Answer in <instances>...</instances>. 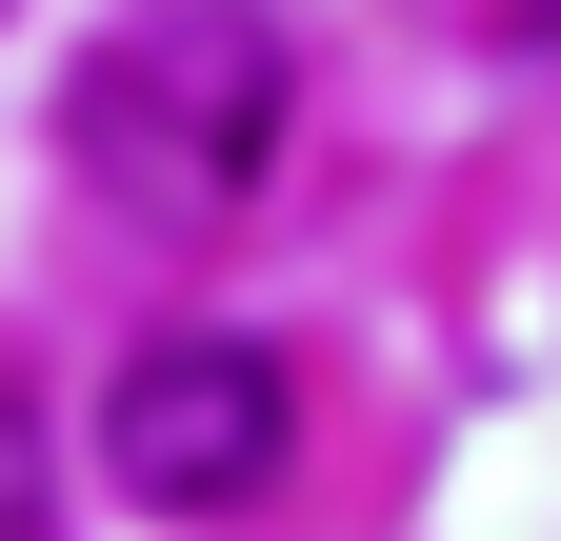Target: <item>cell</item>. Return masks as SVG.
Here are the masks:
<instances>
[{"mask_svg": "<svg viewBox=\"0 0 561 541\" xmlns=\"http://www.w3.org/2000/svg\"><path fill=\"white\" fill-rule=\"evenodd\" d=\"M522 41H541V60H561V0H522Z\"/></svg>", "mask_w": 561, "mask_h": 541, "instance_id": "cell-4", "label": "cell"}, {"mask_svg": "<svg viewBox=\"0 0 561 541\" xmlns=\"http://www.w3.org/2000/svg\"><path fill=\"white\" fill-rule=\"evenodd\" d=\"M0 541H60V461H41L21 401H0Z\"/></svg>", "mask_w": 561, "mask_h": 541, "instance_id": "cell-3", "label": "cell"}, {"mask_svg": "<svg viewBox=\"0 0 561 541\" xmlns=\"http://www.w3.org/2000/svg\"><path fill=\"white\" fill-rule=\"evenodd\" d=\"M280 441H301L280 342H140V361H121V401H101L121 502H161V521H241V502L280 482Z\"/></svg>", "mask_w": 561, "mask_h": 541, "instance_id": "cell-2", "label": "cell"}, {"mask_svg": "<svg viewBox=\"0 0 561 541\" xmlns=\"http://www.w3.org/2000/svg\"><path fill=\"white\" fill-rule=\"evenodd\" d=\"M280 120H301L280 21H241V0H140V21L81 60L60 141H81V181H121L140 221H221V200H261Z\"/></svg>", "mask_w": 561, "mask_h": 541, "instance_id": "cell-1", "label": "cell"}]
</instances>
